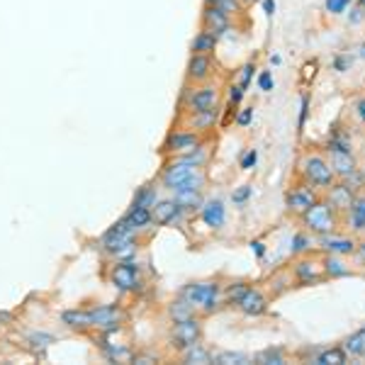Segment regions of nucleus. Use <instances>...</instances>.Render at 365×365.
Returning <instances> with one entry per match:
<instances>
[{
  "mask_svg": "<svg viewBox=\"0 0 365 365\" xmlns=\"http://www.w3.org/2000/svg\"><path fill=\"white\" fill-rule=\"evenodd\" d=\"M365 20V10L358 5V8H353L349 13V25H361V22Z\"/></svg>",
  "mask_w": 365,
  "mask_h": 365,
  "instance_id": "48",
  "label": "nucleus"
},
{
  "mask_svg": "<svg viewBox=\"0 0 365 365\" xmlns=\"http://www.w3.org/2000/svg\"><path fill=\"white\" fill-rule=\"evenodd\" d=\"M302 175H304V180H307L309 185H317V187H331L334 180H336V173H334L331 163H329L327 158L319 156V154L304 156Z\"/></svg>",
  "mask_w": 365,
  "mask_h": 365,
  "instance_id": "3",
  "label": "nucleus"
},
{
  "mask_svg": "<svg viewBox=\"0 0 365 365\" xmlns=\"http://www.w3.org/2000/svg\"><path fill=\"white\" fill-rule=\"evenodd\" d=\"M202 29H207L215 37H225L232 29V17H229L220 5H205L202 10Z\"/></svg>",
  "mask_w": 365,
  "mask_h": 365,
  "instance_id": "11",
  "label": "nucleus"
},
{
  "mask_svg": "<svg viewBox=\"0 0 365 365\" xmlns=\"http://www.w3.org/2000/svg\"><path fill=\"white\" fill-rule=\"evenodd\" d=\"M253 71H256V66H253L251 61H249V63H244V66L239 68V86L244 88V91L251 86V81H253Z\"/></svg>",
  "mask_w": 365,
  "mask_h": 365,
  "instance_id": "39",
  "label": "nucleus"
},
{
  "mask_svg": "<svg viewBox=\"0 0 365 365\" xmlns=\"http://www.w3.org/2000/svg\"><path fill=\"white\" fill-rule=\"evenodd\" d=\"M253 361L261 363V365H282V363H285V351H282L280 346H275V349L270 346V349L256 353V356H253Z\"/></svg>",
  "mask_w": 365,
  "mask_h": 365,
  "instance_id": "31",
  "label": "nucleus"
},
{
  "mask_svg": "<svg viewBox=\"0 0 365 365\" xmlns=\"http://www.w3.org/2000/svg\"><path fill=\"white\" fill-rule=\"evenodd\" d=\"M200 336H202V324H200V319H195V317H190V319L173 324V331H170L168 341L175 351H182V349H187V346L197 344Z\"/></svg>",
  "mask_w": 365,
  "mask_h": 365,
  "instance_id": "7",
  "label": "nucleus"
},
{
  "mask_svg": "<svg viewBox=\"0 0 365 365\" xmlns=\"http://www.w3.org/2000/svg\"><path fill=\"white\" fill-rule=\"evenodd\" d=\"M217 44H220V37H215V34L207 32V29H202V32H197L195 39L190 42V51H192V54H210V56H215Z\"/></svg>",
  "mask_w": 365,
  "mask_h": 365,
  "instance_id": "20",
  "label": "nucleus"
},
{
  "mask_svg": "<svg viewBox=\"0 0 365 365\" xmlns=\"http://www.w3.org/2000/svg\"><path fill=\"white\" fill-rule=\"evenodd\" d=\"M249 290V285L246 282H232V285H227L225 290V302L227 304H237L241 297H244V292Z\"/></svg>",
  "mask_w": 365,
  "mask_h": 365,
  "instance_id": "36",
  "label": "nucleus"
},
{
  "mask_svg": "<svg viewBox=\"0 0 365 365\" xmlns=\"http://www.w3.org/2000/svg\"><path fill=\"white\" fill-rule=\"evenodd\" d=\"M253 122V108H241L237 115V125L239 127H249Z\"/></svg>",
  "mask_w": 365,
  "mask_h": 365,
  "instance_id": "46",
  "label": "nucleus"
},
{
  "mask_svg": "<svg viewBox=\"0 0 365 365\" xmlns=\"http://www.w3.org/2000/svg\"><path fill=\"white\" fill-rule=\"evenodd\" d=\"M356 251H358V258L365 263V241H363V244H356Z\"/></svg>",
  "mask_w": 365,
  "mask_h": 365,
  "instance_id": "53",
  "label": "nucleus"
},
{
  "mask_svg": "<svg viewBox=\"0 0 365 365\" xmlns=\"http://www.w3.org/2000/svg\"><path fill=\"white\" fill-rule=\"evenodd\" d=\"M322 246L327 253H336V256H349L356 253V241L351 237H334L331 234H322Z\"/></svg>",
  "mask_w": 365,
  "mask_h": 365,
  "instance_id": "17",
  "label": "nucleus"
},
{
  "mask_svg": "<svg viewBox=\"0 0 365 365\" xmlns=\"http://www.w3.org/2000/svg\"><path fill=\"white\" fill-rule=\"evenodd\" d=\"M307 115H309V96H302V100H299V120H297L299 132L307 125Z\"/></svg>",
  "mask_w": 365,
  "mask_h": 365,
  "instance_id": "42",
  "label": "nucleus"
},
{
  "mask_svg": "<svg viewBox=\"0 0 365 365\" xmlns=\"http://www.w3.org/2000/svg\"><path fill=\"white\" fill-rule=\"evenodd\" d=\"M237 307L249 317H261L268 312V299L263 297V292L258 290V287H249V290L244 292V297L237 302Z\"/></svg>",
  "mask_w": 365,
  "mask_h": 365,
  "instance_id": "13",
  "label": "nucleus"
},
{
  "mask_svg": "<svg viewBox=\"0 0 365 365\" xmlns=\"http://www.w3.org/2000/svg\"><path fill=\"white\" fill-rule=\"evenodd\" d=\"M180 358H182V363H187V365H207V363H212V353L205 349V346H200V341H197V344H192V346H187V349H182Z\"/></svg>",
  "mask_w": 365,
  "mask_h": 365,
  "instance_id": "23",
  "label": "nucleus"
},
{
  "mask_svg": "<svg viewBox=\"0 0 365 365\" xmlns=\"http://www.w3.org/2000/svg\"><path fill=\"white\" fill-rule=\"evenodd\" d=\"M251 249L256 251V256H258V258H263V256H266V244H263V241H253V244H251Z\"/></svg>",
  "mask_w": 365,
  "mask_h": 365,
  "instance_id": "50",
  "label": "nucleus"
},
{
  "mask_svg": "<svg viewBox=\"0 0 365 365\" xmlns=\"http://www.w3.org/2000/svg\"><path fill=\"white\" fill-rule=\"evenodd\" d=\"M280 61H282V58H280L278 54H273V56H270V63H273V66H280Z\"/></svg>",
  "mask_w": 365,
  "mask_h": 365,
  "instance_id": "54",
  "label": "nucleus"
},
{
  "mask_svg": "<svg viewBox=\"0 0 365 365\" xmlns=\"http://www.w3.org/2000/svg\"><path fill=\"white\" fill-rule=\"evenodd\" d=\"M127 217L132 220V225L139 229H146L149 225H154V217H151V207H132L127 212Z\"/></svg>",
  "mask_w": 365,
  "mask_h": 365,
  "instance_id": "32",
  "label": "nucleus"
},
{
  "mask_svg": "<svg viewBox=\"0 0 365 365\" xmlns=\"http://www.w3.org/2000/svg\"><path fill=\"white\" fill-rule=\"evenodd\" d=\"M351 0H324V8H327L329 15H344L349 10Z\"/></svg>",
  "mask_w": 365,
  "mask_h": 365,
  "instance_id": "38",
  "label": "nucleus"
},
{
  "mask_svg": "<svg viewBox=\"0 0 365 365\" xmlns=\"http://www.w3.org/2000/svg\"><path fill=\"white\" fill-rule=\"evenodd\" d=\"M27 344L32 346V349H49V346L54 344V336L46 331H32L27 336Z\"/></svg>",
  "mask_w": 365,
  "mask_h": 365,
  "instance_id": "37",
  "label": "nucleus"
},
{
  "mask_svg": "<svg viewBox=\"0 0 365 365\" xmlns=\"http://www.w3.org/2000/svg\"><path fill=\"white\" fill-rule=\"evenodd\" d=\"M331 154V168L339 178H349L351 173H356V158H353V151H339V149H329Z\"/></svg>",
  "mask_w": 365,
  "mask_h": 365,
  "instance_id": "16",
  "label": "nucleus"
},
{
  "mask_svg": "<svg viewBox=\"0 0 365 365\" xmlns=\"http://www.w3.org/2000/svg\"><path fill=\"white\" fill-rule=\"evenodd\" d=\"M132 363H139V365L158 363V356H151V353H134V356H132Z\"/></svg>",
  "mask_w": 365,
  "mask_h": 365,
  "instance_id": "47",
  "label": "nucleus"
},
{
  "mask_svg": "<svg viewBox=\"0 0 365 365\" xmlns=\"http://www.w3.org/2000/svg\"><path fill=\"white\" fill-rule=\"evenodd\" d=\"M258 88H261L263 93H270L275 88V81H273V76H270V71H261V73H258Z\"/></svg>",
  "mask_w": 365,
  "mask_h": 365,
  "instance_id": "43",
  "label": "nucleus"
},
{
  "mask_svg": "<svg viewBox=\"0 0 365 365\" xmlns=\"http://www.w3.org/2000/svg\"><path fill=\"white\" fill-rule=\"evenodd\" d=\"M200 217H202V222L210 229H222L227 220L225 202H222V200H210V202H205L202 207H200Z\"/></svg>",
  "mask_w": 365,
  "mask_h": 365,
  "instance_id": "14",
  "label": "nucleus"
},
{
  "mask_svg": "<svg viewBox=\"0 0 365 365\" xmlns=\"http://www.w3.org/2000/svg\"><path fill=\"white\" fill-rule=\"evenodd\" d=\"M324 275V266L322 261H309V258H304V261H299L295 266V278L299 282H304V285H309V282H317Z\"/></svg>",
  "mask_w": 365,
  "mask_h": 365,
  "instance_id": "19",
  "label": "nucleus"
},
{
  "mask_svg": "<svg viewBox=\"0 0 365 365\" xmlns=\"http://www.w3.org/2000/svg\"><path fill=\"white\" fill-rule=\"evenodd\" d=\"M200 144H202V139H200V134L195 129H190V132H170L166 141H163V151L170 156H180V154L192 151Z\"/></svg>",
  "mask_w": 365,
  "mask_h": 365,
  "instance_id": "9",
  "label": "nucleus"
},
{
  "mask_svg": "<svg viewBox=\"0 0 365 365\" xmlns=\"http://www.w3.org/2000/svg\"><path fill=\"white\" fill-rule=\"evenodd\" d=\"M251 192H253V187H251V185H241L237 192H232V200H234V205H244L246 200L251 197Z\"/></svg>",
  "mask_w": 365,
  "mask_h": 365,
  "instance_id": "44",
  "label": "nucleus"
},
{
  "mask_svg": "<svg viewBox=\"0 0 365 365\" xmlns=\"http://www.w3.org/2000/svg\"><path fill=\"white\" fill-rule=\"evenodd\" d=\"M197 166H190V163L185 161H178V158H173L170 163H166V168L161 170V185L168 187L170 192L173 190H180L182 182L190 178L192 173H197Z\"/></svg>",
  "mask_w": 365,
  "mask_h": 365,
  "instance_id": "8",
  "label": "nucleus"
},
{
  "mask_svg": "<svg viewBox=\"0 0 365 365\" xmlns=\"http://www.w3.org/2000/svg\"><path fill=\"white\" fill-rule=\"evenodd\" d=\"M263 13H266L268 17L275 13V0H263Z\"/></svg>",
  "mask_w": 365,
  "mask_h": 365,
  "instance_id": "52",
  "label": "nucleus"
},
{
  "mask_svg": "<svg viewBox=\"0 0 365 365\" xmlns=\"http://www.w3.org/2000/svg\"><path fill=\"white\" fill-rule=\"evenodd\" d=\"M356 115H358V120L365 122V98L356 103Z\"/></svg>",
  "mask_w": 365,
  "mask_h": 365,
  "instance_id": "51",
  "label": "nucleus"
},
{
  "mask_svg": "<svg viewBox=\"0 0 365 365\" xmlns=\"http://www.w3.org/2000/svg\"><path fill=\"white\" fill-rule=\"evenodd\" d=\"M168 317H170V322H182V319H190V317H195V307H192L187 299H173V302L168 304Z\"/></svg>",
  "mask_w": 365,
  "mask_h": 365,
  "instance_id": "26",
  "label": "nucleus"
},
{
  "mask_svg": "<svg viewBox=\"0 0 365 365\" xmlns=\"http://www.w3.org/2000/svg\"><path fill=\"white\" fill-rule=\"evenodd\" d=\"M180 297L187 299V302L202 312V314H215L222 304V285L217 280L187 282L180 290Z\"/></svg>",
  "mask_w": 365,
  "mask_h": 365,
  "instance_id": "1",
  "label": "nucleus"
},
{
  "mask_svg": "<svg viewBox=\"0 0 365 365\" xmlns=\"http://www.w3.org/2000/svg\"><path fill=\"white\" fill-rule=\"evenodd\" d=\"M322 266H324V275H331V278H346L351 273L349 266L341 258H336V253H329L322 261Z\"/></svg>",
  "mask_w": 365,
  "mask_h": 365,
  "instance_id": "27",
  "label": "nucleus"
},
{
  "mask_svg": "<svg viewBox=\"0 0 365 365\" xmlns=\"http://www.w3.org/2000/svg\"><path fill=\"white\" fill-rule=\"evenodd\" d=\"M212 363H220V365H249L251 356L241 351H220L212 356Z\"/></svg>",
  "mask_w": 365,
  "mask_h": 365,
  "instance_id": "29",
  "label": "nucleus"
},
{
  "mask_svg": "<svg viewBox=\"0 0 365 365\" xmlns=\"http://www.w3.org/2000/svg\"><path fill=\"white\" fill-rule=\"evenodd\" d=\"M182 207L175 202L173 197L168 200H156V205L151 207V217H154V225L158 227H170V225H178L182 220Z\"/></svg>",
  "mask_w": 365,
  "mask_h": 365,
  "instance_id": "12",
  "label": "nucleus"
},
{
  "mask_svg": "<svg viewBox=\"0 0 365 365\" xmlns=\"http://www.w3.org/2000/svg\"><path fill=\"white\" fill-rule=\"evenodd\" d=\"M304 220V227L309 229V232L314 234H331L334 229H336V215H334V207L329 202H319L317 200L312 207L302 215Z\"/></svg>",
  "mask_w": 365,
  "mask_h": 365,
  "instance_id": "4",
  "label": "nucleus"
},
{
  "mask_svg": "<svg viewBox=\"0 0 365 365\" xmlns=\"http://www.w3.org/2000/svg\"><path fill=\"white\" fill-rule=\"evenodd\" d=\"M158 200V187L156 185H141L134 195V202L132 207H154Z\"/></svg>",
  "mask_w": 365,
  "mask_h": 365,
  "instance_id": "30",
  "label": "nucleus"
},
{
  "mask_svg": "<svg viewBox=\"0 0 365 365\" xmlns=\"http://www.w3.org/2000/svg\"><path fill=\"white\" fill-rule=\"evenodd\" d=\"M217 120H220V108L205 110V113H190V117H187V125H190V129H195V132H205V129L215 127Z\"/></svg>",
  "mask_w": 365,
  "mask_h": 365,
  "instance_id": "22",
  "label": "nucleus"
},
{
  "mask_svg": "<svg viewBox=\"0 0 365 365\" xmlns=\"http://www.w3.org/2000/svg\"><path fill=\"white\" fill-rule=\"evenodd\" d=\"M358 56L365 58V44H361V49H358Z\"/></svg>",
  "mask_w": 365,
  "mask_h": 365,
  "instance_id": "55",
  "label": "nucleus"
},
{
  "mask_svg": "<svg viewBox=\"0 0 365 365\" xmlns=\"http://www.w3.org/2000/svg\"><path fill=\"white\" fill-rule=\"evenodd\" d=\"M61 324H66L71 331H91V314L88 309H66L61 314Z\"/></svg>",
  "mask_w": 365,
  "mask_h": 365,
  "instance_id": "18",
  "label": "nucleus"
},
{
  "mask_svg": "<svg viewBox=\"0 0 365 365\" xmlns=\"http://www.w3.org/2000/svg\"><path fill=\"white\" fill-rule=\"evenodd\" d=\"M212 73H215V61H212L210 54H190V61H187L185 68L187 83H207Z\"/></svg>",
  "mask_w": 365,
  "mask_h": 365,
  "instance_id": "10",
  "label": "nucleus"
},
{
  "mask_svg": "<svg viewBox=\"0 0 365 365\" xmlns=\"http://www.w3.org/2000/svg\"><path fill=\"white\" fill-rule=\"evenodd\" d=\"M222 0H205V5H220Z\"/></svg>",
  "mask_w": 365,
  "mask_h": 365,
  "instance_id": "56",
  "label": "nucleus"
},
{
  "mask_svg": "<svg viewBox=\"0 0 365 365\" xmlns=\"http://www.w3.org/2000/svg\"><path fill=\"white\" fill-rule=\"evenodd\" d=\"M344 351L349 353V356L365 358V327L358 329L356 334H351V336L344 341Z\"/></svg>",
  "mask_w": 365,
  "mask_h": 365,
  "instance_id": "28",
  "label": "nucleus"
},
{
  "mask_svg": "<svg viewBox=\"0 0 365 365\" xmlns=\"http://www.w3.org/2000/svg\"><path fill=\"white\" fill-rule=\"evenodd\" d=\"M309 249H312V239L307 234H295V237H292V253H302Z\"/></svg>",
  "mask_w": 365,
  "mask_h": 365,
  "instance_id": "41",
  "label": "nucleus"
},
{
  "mask_svg": "<svg viewBox=\"0 0 365 365\" xmlns=\"http://www.w3.org/2000/svg\"><path fill=\"white\" fill-rule=\"evenodd\" d=\"M173 200L180 205L182 212H200V207L205 205V200H202V195H200V190H175Z\"/></svg>",
  "mask_w": 365,
  "mask_h": 365,
  "instance_id": "24",
  "label": "nucleus"
},
{
  "mask_svg": "<svg viewBox=\"0 0 365 365\" xmlns=\"http://www.w3.org/2000/svg\"><path fill=\"white\" fill-rule=\"evenodd\" d=\"M329 149L353 151L351 134H349V132H344V129H331V139H329Z\"/></svg>",
  "mask_w": 365,
  "mask_h": 365,
  "instance_id": "35",
  "label": "nucleus"
},
{
  "mask_svg": "<svg viewBox=\"0 0 365 365\" xmlns=\"http://www.w3.org/2000/svg\"><path fill=\"white\" fill-rule=\"evenodd\" d=\"M353 187L341 182V185H331V192H329V205L334 210H349L351 202H353Z\"/></svg>",
  "mask_w": 365,
  "mask_h": 365,
  "instance_id": "21",
  "label": "nucleus"
},
{
  "mask_svg": "<svg viewBox=\"0 0 365 365\" xmlns=\"http://www.w3.org/2000/svg\"><path fill=\"white\" fill-rule=\"evenodd\" d=\"M88 314H91V327L103 334H117L122 329V322H125V309L117 307V304L91 307Z\"/></svg>",
  "mask_w": 365,
  "mask_h": 365,
  "instance_id": "5",
  "label": "nucleus"
},
{
  "mask_svg": "<svg viewBox=\"0 0 365 365\" xmlns=\"http://www.w3.org/2000/svg\"><path fill=\"white\" fill-rule=\"evenodd\" d=\"M317 202V195L309 190V187H297V190H290L285 197V205L290 212H295V215H304L312 205Z\"/></svg>",
  "mask_w": 365,
  "mask_h": 365,
  "instance_id": "15",
  "label": "nucleus"
},
{
  "mask_svg": "<svg viewBox=\"0 0 365 365\" xmlns=\"http://www.w3.org/2000/svg\"><path fill=\"white\" fill-rule=\"evenodd\" d=\"M349 225L353 232H365V197H353L349 207Z\"/></svg>",
  "mask_w": 365,
  "mask_h": 365,
  "instance_id": "25",
  "label": "nucleus"
},
{
  "mask_svg": "<svg viewBox=\"0 0 365 365\" xmlns=\"http://www.w3.org/2000/svg\"><path fill=\"white\" fill-rule=\"evenodd\" d=\"M180 103L187 113H205V110L220 108V88L207 83H185L180 93Z\"/></svg>",
  "mask_w": 365,
  "mask_h": 365,
  "instance_id": "2",
  "label": "nucleus"
},
{
  "mask_svg": "<svg viewBox=\"0 0 365 365\" xmlns=\"http://www.w3.org/2000/svg\"><path fill=\"white\" fill-rule=\"evenodd\" d=\"M256 163H258V151H256V149H249V151L244 154V158H241V168H244V170H251L253 166H256Z\"/></svg>",
  "mask_w": 365,
  "mask_h": 365,
  "instance_id": "45",
  "label": "nucleus"
},
{
  "mask_svg": "<svg viewBox=\"0 0 365 365\" xmlns=\"http://www.w3.org/2000/svg\"><path fill=\"white\" fill-rule=\"evenodd\" d=\"M173 158H178V161H185V163H190V166H197V168H202L205 163H207V149H205L202 144L195 146L192 151H187V154H180V156H173Z\"/></svg>",
  "mask_w": 365,
  "mask_h": 365,
  "instance_id": "33",
  "label": "nucleus"
},
{
  "mask_svg": "<svg viewBox=\"0 0 365 365\" xmlns=\"http://www.w3.org/2000/svg\"><path fill=\"white\" fill-rule=\"evenodd\" d=\"M110 282L120 292H137L141 287V280H139V266L134 263V258L117 261L113 270H110Z\"/></svg>",
  "mask_w": 365,
  "mask_h": 365,
  "instance_id": "6",
  "label": "nucleus"
},
{
  "mask_svg": "<svg viewBox=\"0 0 365 365\" xmlns=\"http://www.w3.org/2000/svg\"><path fill=\"white\" fill-rule=\"evenodd\" d=\"M358 5H361V8L365 10V0H358Z\"/></svg>",
  "mask_w": 365,
  "mask_h": 365,
  "instance_id": "57",
  "label": "nucleus"
},
{
  "mask_svg": "<svg viewBox=\"0 0 365 365\" xmlns=\"http://www.w3.org/2000/svg\"><path fill=\"white\" fill-rule=\"evenodd\" d=\"M349 63H351V58H349V56H336V61H334V68L344 73V71L349 68Z\"/></svg>",
  "mask_w": 365,
  "mask_h": 365,
  "instance_id": "49",
  "label": "nucleus"
},
{
  "mask_svg": "<svg viewBox=\"0 0 365 365\" xmlns=\"http://www.w3.org/2000/svg\"><path fill=\"white\" fill-rule=\"evenodd\" d=\"M244 88H241L239 83H232L227 88V98H229V103H232V108H239L241 105V100H244Z\"/></svg>",
  "mask_w": 365,
  "mask_h": 365,
  "instance_id": "40",
  "label": "nucleus"
},
{
  "mask_svg": "<svg viewBox=\"0 0 365 365\" xmlns=\"http://www.w3.org/2000/svg\"><path fill=\"white\" fill-rule=\"evenodd\" d=\"M317 365H344L346 363V351L344 349H327L314 358Z\"/></svg>",
  "mask_w": 365,
  "mask_h": 365,
  "instance_id": "34",
  "label": "nucleus"
}]
</instances>
